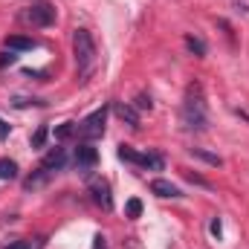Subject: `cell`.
<instances>
[{"mask_svg":"<svg viewBox=\"0 0 249 249\" xmlns=\"http://www.w3.org/2000/svg\"><path fill=\"white\" fill-rule=\"evenodd\" d=\"M180 122L186 130H197L203 133L209 127V116H206V102H203V90L200 84H191L188 87V96L183 102V110H180Z\"/></svg>","mask_w":249,"mask_h":249,"instance_id":"cell-1","label":"cell"},{"mask_svg":"<svg viewBox=\"0 0 249 249\" xmlns=\"http://www.w3.org/2000/svg\"><path fill=\"white\" fill-rule=\"evenodd\" d=\"M72 53H75V64H78V72L87 75L96 64V41L87 29H75L72 35Z\"/></svg>","mask_w":249,"mask_h":249,"instance_id":"cell-2","label":"cell"},{"mask_svg":"<svg viewBox=\"0 0 249 249\" xmlns=\"http://www.w3.org/2000/svg\"><path fill=\"white\" fill-rule=\"evenodd\" d=\"M105 122H107V107H99V110H93L84 122L78 124V136L84 139V142H93V139H102V133H105Z\"/></svg>","mask_w":249,"mask_h":249,"instance_id":"cell-3","label":"cell"},{"mask_svg":"<svg viewBox=\"0 0 249 249\" xmlns=\"http://www.w3.org/2000/svg\"><path fill=\"white\" fill-rule=\"evenodd\" d=\"M23 20L32 23V26H50V23L55 20V9H53V3H47V0H35V3L23 12Z\"/></svg>","mask_w":249,"mask_h":249,"instance_id":"cell-4","label":"cell"},{"mask_svg":"<svg viewBox=\"0 0 249 249\" xmlns=\"http://www.w3.org/2000/svg\"><path fill=\"white\" fill-rule=\"evenodd\" d=\"M96 162H99V151H96L90 142H81V145L75 148V168H78V174H87Z\"/></svg>","mask_w":249,"mask_h":249,"instance_id":"cell-5","label":"cell"},{"mask_svg":"<svg viewBox=\"0 0 249 249\" xmlns=\"http://www.w3.org/2000/svg\"><path fill=\"white\" fill-rule=\"evenodd\" d=\"M90 194H93V203H99L102 209H110V206H113L107 180H93V183H90Z\"/></svg>","mask_w":249,"mask_h":249,"instance_id":"cell-6","label":"cell"},{"mask_svg":"<svg viewBox=\"0 0 249 249\" xmlns=\"http://www.w3.org/2000/svg\"><path fill=\"white\" fill-rule=\"evenodd\" d=\"M64 162H67V151H64V148H53V151H50V154L44 157L41 168L53 174V171H61V168H64Z\"/></svg>","mask_w":249,"mask_h":249,"instance_id":"cell-7","label":"cell"},{"mask_svg":"<svg viewBox=\"0 0 249 249\" xmlns=\"http://www.w3.org/2000/svg\"><path fill=\"white\" fill-rule=\"evenodd\" d=\"M35 47H38L35 38H26V35H9L6 38V50H12V53H29Z\"/></svg>","mask_w":249,"mask_h":249,"instance_id":"cell-8","label":"cell"},{"mask_svg":"<svg viewBox=\"0 0 249 249\" xmlns=\"http://www.w3.org/2000/svg\"><path fill=\"white\" fill-rule=\"evenodd\" d=\"M151 191L157 197H183V191L174 186V183H168V180H154L151 183Z\"/></svg>","mask_w":249,"mask_h":249,"instance_id":"cell-9","label":"cell"},{"mask_svg":"<svg viewBox=\"0 0 249 249\" xmlns=\"http://www.w3.org/2000/svg\"><path fill=\"white\" fill-rule=\"evenodd\" d=\"M116 116L122 119V122H127L130 127H139V113H136V107H130V105H116Z\"/></svg>","mask_w":249,"mask_h":249,"instance_id":"cell-10","label":"cell"},{"mask_svg":"<svg viewBox=\"0 0 249 249\" xmlns=\"http://www.w3.org/2000/svg\"><path fill=\"white\" fill-rule=\"evenodd\" d=\"M186 47H188V53H194L197 58H203V55L209 53L206 41H203V38H194V35H186Z\"/></svg>","mask_w":249,"mask_h":249,"instance_id":"cell-11","label":"cell"},{"mask_svg":"<svg viewBox=\"0 0 249 249\" xmlns=\"http://www.w3.org/2000/svg\"><path fill=\"white\" fill-rule=\"evenodd\" d=\"M191 157H197V160H203V162H209V165H223V160L217 157V154H209V151H203V148H191Z\"/></svg>","mask_w":249,"mask_h":249,"instance_id":"cell-12","label":"cell"},{"mask_svg":"<svg viewBox=\"0 0 249 249\" xmlns=\"http://www.w3.org/2000/svg\"><path fill=\"white\" fill-rule=\"evenodd\" d=\"M18 177V162L15 160H0V180H15Z\"/></svg>","mask_w":249,"mask_h":249,"instance_id":"cell-13","label":"cell"},{"mask_svg":"<svg viewBox=\"0 0 249 249\" xmlns=\"http://www.w3.org/2000/svg\"><path fill=\"white\" fill-rule=\"evenodd\" d=\"M119 160L133 162V165H142V154H136V151H133V148H127V145H119Z\"/></svg>","mask_w":249,"mask_h":249,"instance_id":"cell-14","label":"cell"},{"mask_svg":"<svg viewBox=\"0 0 249 249\" xmlns=\"http://www.w3.org/2000/svg\"><path fill=\"white\" fill-rule=\"evenodd\" d=\"M75 130H78V124H75V122H64V124L55 127V139H70Z\"/></svg>","mask_w":249,"mask_h":249,"instance_id":"cell-15","label":"cell"},{"mask_svg":"<svg viewBox=\"0 0 249 249\" xmlns=\"http://www.w3.org/2000/svg\"><path fill=\"white\" fill-rule=\"evenodd\" d=\"M142 168H162V157H157V154H142Z\"/></svg>","mask_w":249,"mask_h":249,"instance_id":"cell-16","label":"cell"},{"mask_svg":"<svg viewBox=\"0 0 249 249\" xmlns=\"http://www.w3.org/2000/svg\"><path fill=\"white\" fill-rule=\"evenodd\" d=\"M124 214H127V217H139V214H142V200H136V197L127 200V203H124Z\"/></svg>","mask_w":249,"mask_h":249,"instance_id":"cell-17","label":"cell"},{"mask_svg":"<svg viewBox=\"0 0 249 249\" xmlns=\"http://www.w3.org/2000/svg\"><path fill=\"white\" fill-rule=\"evenodd\" d=\"M47 133H50V127H47V124H41V127L35 130V136H32V148H44V142H47Z\"/></svg>","mask_w":249,"mask_h":249,"instance_id":"cell-18","label":"cell"},{"mask_svg":"<svg viewBox=\"0 0 249 249\" xmlns=\"http://www.w3.org/2000/svg\"><path fill=\"white\" fill-rule=\"evenodd\" d=\"M136 107H139V110H151V107H154L151 96H148V93H139V96H136Z\"/></svg>","mask_w":249,"mask_h":249,"instance_id":"cell-19","label":"cell"},{"mask_svg":"<svg viewBox=\"0 0 249 249\" xmlns=\"http://www.w3.org/2000/svg\"><path fill=\"white\" fill-rule=\"evenodd\" d=\"M15 61H18V53H12V50H9V53H0V70H3L6 64L12 67V64H15Z\"/></svg>","mask_w":249,"mask_h":249,"instance_id":"cell-20","label":"cell"},{"mask_svg":"<svg viewBox=\"0 0 249 249\" xmlns=\"http://www.w3.org/2000/svg\"><path fill=\"white\" fill-rule=\"evenodd\" d=\"M209 229H212V235H214V238H220V235H223V223H220V217H214Z\"/></svg>","mask_w":249,"mask_h":249,"instance_id":"cell-21","label":"cell"},{"mask_svg":"<svg viewBox=\"0 0 249 249\" xmlns=\"http://www.w3.org/2000/svg\"><path fill=\"white\" fill-rule=\"evenodd\" d=\"M186 177L191 180V183H197V186H209V183H206L203 177H197V174H191V171H186Z\"/></svg>","mask_w":249,"mask_h":249,"instance_id":"cell-22","label":"cell"},{"mask_svg":"<svg viewBox=\"0 0 249 249\" xmlns=\"http://www.w3.org/2000/svg\"><path fill=\"white\" fill-rule=\"evenodd\" d=\"M3 249H29V241H15V244H9Z\"/></svg>","mask_w":249,"mask_h":249,"instance_id":"cell-23","label":"cell"},{"mask_svg":"<svg viewBox=\"0 0 249 249\" xmlns=\"http://www.w3.org/2000/svg\"><path fill=\"white\" fill-rule=\"evenodd\" d=\"M23 105H29L26 99H15V107H23ZM32 105H44V102H38V99H32Z\"/></svg>","mask_w":249,"mask_h":249,"instance_id":"cell-24","label":"cell"},{"mask_svg":"<svg viewBox=\"0 0 249 249\" xmlns=\"http://www.w3.org/2000/svg\"><path fill=\"white\" fill-rule=\"evenodd\" d=\"M6 136H9V124L0 119V139H6Z\"/></svg>","mask_w":249,"mask_h":249,"instance_id":"cell-25","label":"cell"}]
</instances>
